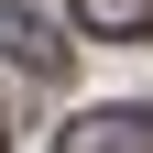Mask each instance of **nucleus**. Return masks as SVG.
Instances as JSON below:
<instances>
[{"label": "nucleus", "mask_w": 153, "mask_h": 153, "mask_svg": "<svg viewBox=\"0 0 153 153\" xmlns=\"http://www.w3.org/2000/svg\"><path fill=\"white\" fill-rule=\"evenodd\" d=\"M0 66H22V76H66V33H55L33 0H0Z\"/></svg>", "instance_id": "f257e3e1"}, {"label": "nucleus", "mask_w": 153, "mask_h": 153, "mask_svg": "<svg viewBox=\"0 0 153 153\" xmlns=\"http://www.w3.org/2000/svg\"><path fill=\"white\" fill-rule=\"evenodd\" d=\"M55 153H153V109H88L55 131Z\"/></svg>", "instance_id": "f03ea898"}, {"label": "nucleus", "mask_w": 153, "mask_h": 153, "mask_svg": "<svg viewBox=\"0 0 153 153\" xmlns=\"http://www.w3.org/2000/svg\"><path fill=\"white\" fill-rule=\"evenodd\" d=\"M76 22L109 33V44H142V33H153V0H76Z\"/></svg>", "instance_id": "7ed1b4c3"}]
</instances>
